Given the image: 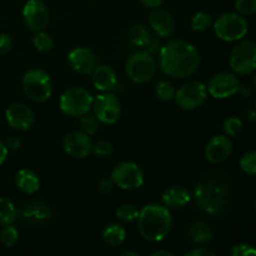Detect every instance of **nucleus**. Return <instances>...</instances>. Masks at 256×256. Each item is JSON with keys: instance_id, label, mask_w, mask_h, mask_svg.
<instances>
[{"instance_id": "nucleus-1", "label": "nucleus", "mask_w": 256, "mask_h": 256, "mask_svg": "<svg viewBox=\"0 0 256 256\" xmlns=\"http://www.w3.org/2000/svg\"><path fill=\"white\" fill-rule=\"evenodd\" d=\"M159 62L165 75L184 79L196 72L200 65V55L194 45L184 40L172 39L160 49Z\"/></svg>"}, {"instance_id": "nucleus-2", "label": "nucleus", "mask_w": 256, "mask_h": 256, "mask_svg": "<svg viewBox=\"0 0 256 256\" xmlns=\"http://www.w3.org/2000/svg\"><path fill=\"white\" fill-rule=\"evenodd\" d=\"M172 226L170 209L165 205H145L138 216V230L145 240L152 242H162L168 236Z\"/></svg>"}, {"instance_id": "nucleus-3", "label": "nucleus", "mask_w": 256, "mask_h": 256, "mask_svg": "<svg viewBox=\"0 0 256 256\" xmlns=\"http://www.w3.org/2000/svg\"><path fill=\"white\" fill-rule=\"evenodd\" d=\"M196 205L209 214H219L229 202L230 192L226 182L215 176L202 180L194 190Z\"/></svg>"}, {"instance_id": "nucleus-4", "label": "nucleus", "mask_w": 256, "mask_h": 256, "mask_svg": "<svg viewBox=\"0 0 256 256\" xmlns=\"http://www.w3.org/2000/svg\"><path fill=\"white\" fill-rule=\"evenodd\" d=\"M94 96L85 88L72 86L65 90L59 100L60 110L72 118H80L88 114L92 106Z\"/></svg>"}, {"instance_id": "nucleus-5", "label": "nucleus", "mask_w": 256, "mask_h": 256, "mask_svg": "<svg viewBox=\"0 0 256 256\" xmlns=\"http://www.w3.org/2000/svg\"><path fill=\"white\" fill-rule=\"evenodd\" d=\"M22 90L32 102H46L52 94V78L42 69L29 70L22 76Z\"/></svg>"}, {"instance_id": "nucleus-6", "label": "nucleus", "mask_w": 256, "mask_h": 256, "mask_svg": "<svg viewBox=\"0 0 256 256\" xmlns=\"http://www.w3.org/2000/svg\"><path fill=\"white\" fill-rule=\"evenodd\" d=\"M249 25L246 19L236 12L222 14L214 22V32L224 42H238L246 35Z\"/></svg>"}, {"instance_id": "nucleus-7", "label": "nucleus", "mask_w": 256, "mask_h": 256, "mask_svg": "<svg viewBox=\"0 0 256 256\" xmlns=\"http://www.w3.org/2000/svg\"><path fill=\"white\" fill-rule=\"evenodd\" d=\"M125 70L135 84H145L150 82L156 72V64L152 55L148 52H136L129 56L125 65Z\"/></svg>"}, {"instance_id": "nucleus-8", "label": "nucleus", "mask_w": 256, "mask_h": 256, "mask_svg": "<svg viewBox=\"0 0 256 256\" xmlns=\"http://www.w3.org/2000/svg\"><path fill=\"white\" fill-rule=\"evenodd\" d=\"M230 68L235 74L250 75L256 70V42H242L230 54Z\"/></svg>"}, {"instance_id": "nucleus-9", "label": "nucleus", "mask_w": 256, "mask_h": 256, "mask_svg": "<svg viewBox=\"0 0 256 256\" xmlns=\"http://www.w3.org/2000/svg\"><path fill=\"white\" fill-rule=\"evenodd\" d=\"M110 178L116 186L124 190L139 189L144 184V172L139 165L132 162H122L115 165Z\"/></svg>"}, {"instance_id": "nucleus-10", "label": "nucleus", "mask_w": 256, "mask_h": 256, "mask_svg": "<svg viewBox=\"0 0 256 256\" xmlns=\"http://www.w3.org/2000/svg\"><path fill=\"white\" fill-rule=\"evenodd\" d=\"M208 96V88L202 82H189L182 85L175 92V102L182 110L192 112L198 109L205 102Z\"/></svg>"}, {"instance_id": "nucleus-11", "label": "nucleus", "mask_w": 256, "mask_h": 256, "mask_svg": "<svg viewBox=\"0 0 256 256\" xmlns=\"http://www.w3.org/2000/svg\"><path fill=\"white\" fill-rule=\"evenodd\" d=\"M92 108L94 109V115L102 124H115L122 114L119 99L109 92H102L94 98Z\"/></svg>"}, {"instance_id": "nucleus-12", "label": "nucleus", "mask_w": 256, "mask_h": 256, "mask_svg": "<svg viewBox=\"0 0 256 256\" xmlns=\"http://www.w3.org/2000/svg\"><path fill=\"white\" fill-rule=\"evenodd\" d=\"M240 82L236 75L230 72H222L214 75L208 85V92L215 99H226L236 94Z\"/></svg>"}, {"instance_id": "nucleus-13", "label": "nucleus", "mask_w": 256, "mask_h": 256, "mask_svg": "<svg viewBox=\"0 0 256 256\" xmlns=\"http://www.w3.org/2000/svg\"><path fill=\"white\" fill-rule=\"evenodd\" d=\"M22 18L32 32H42L49 24V9L42 0H28L22 9Z\"/></svg>"}, {"instance_id": "nucleus-14", "label": "nucleus", "mask_w": 256, "mask_h": 256, "mask_svg": "<svg viewBox=\"0 0 256 256\" xmlns=\"http://www.w3.org/2000/svg\"><path fill=\"white\" fill-rule=\"evenodd\" d=\"M92 142L84 132H72L62 139V149L69 156L82 159L92 152Z\"/></svg>"}, {"instance_id": "nucleus-15", "label": "nucleus", "mask_w": 256, "mask_h": 256, "mask_svg": "<svg viewBox=\"0 0 256 256\" xmlns=\"http://www.w3.org/2000/svg\"><path fill=\"white\" fill-rule=\"evenodd\" d=\"M5 118L6 122L12 129L20 130V132H26L34 125L35 115L32 110L25 104L15 102L12 104L5 110Z\"/></svg>"}, {"instance_id": "nucleus-16", "label": "nucleus", "mask_w": 256, "mask_h": 256, "mask_svg": "<svg viewBox=\"0 0 256 256\" xmlns=\"http://www.w3.org/2000/svg\"><path fill=\"white\" fill-rule=\"evenodd\" d=\"M68 62L74 72L79 74H92L98 65L96 54L89 48H76L68 55Z\"/></svg>"}, {"instance_id": "nucleus-17", "label": "nucleus", "mask_w": 256, "mask_h": 256, "mask_svg": "<svg viewBox=\"0 0 256 256\" xmlns=\"http://www.w3.org/2000/svg\"><path fill=\"white\" fill-rule=\"evenodd\" d=\"M232 142L229 136L216 135L212 138L205 146V158L212 164H222L232 155Z\"/></svg>"}, {"instance_id": "nucleus-18", "label": "nucleus", "mask_w": 256, "mask_h": 256, "mask_svg": "<svg viewBox=\"0 0 256 256\" xmlns=\"http://www.w3.org/2000/svg\"><path fill=\"white\" fill-rule=\"evenodd\" d=\"M22 218L28 224L42 225L49 222L52 218V210L42 202H30L22 208Z\"/></svg>"}, {"instance_id": "nucleus-19", "label": "nucleus", "mask_w": 256, "mask_h": 256, "mask_svg": "<svg viewBox=\"0 0 256 256\" xmlns=\"http://www.w3.org/2000/svg\"><path fill=\"white\" fill-rule=\"evenodd\" d=\"M149 25L160 38L172 36L175 29L174 18L166 10H155L149 15Z\"/></svg>"}, {"instance_id": "nucleus-20", "label": "nucleus", "mask_w": 256, "mask_h": 256, "mask_svg": "<svg viewBox=\"0 0 256 256\" xmlns=\"http://www.w3.org/2000/svg\"><path fill=\"white\" fill-rule=\"evenodd\" d=\"M92 82L95 89L106 92L116 86L118 78L114 70L108 65H96L92 72Z\"/></svg>"}, {"instance_id": "nucleus-21", "label": "nucleus", "mask_w": 256, "mask_h": 256, "mask_svg": "<svg viewBox=\"0 0 256 256\" xmlns=\"http://www.w3.org/2000/svg\"><path fill=\"white\" fill-rule=\"evenodd\" d=\"M192 199V195L185 188L180 185H172L168 188L162 196V204L169 209H182Z\"/></svg>"}, {"instance_id": "nucleus-22", "label": "nucleus", "mask_w": 256, "mask_h": 256, "mask_svg": "<svg viewBox=\"0 0 256 256\" xmlns=\"http://www.w3.org/2000/svg\"><path fill=\"white\" fill-rule=\"evenodd\" d=\"M15 185L25 194H34L40 188V179L35 172L30 169H20L15 175Z\"/></svg>"}, {"instance_id": "nucleus-23", "label": "nucleus", "mask_w": 256, "mask_h": 256, "mask_svg": "<svg viewBox=\"0 0 256 256\" xmlns=\"http://www.w3.org/2000/svg\"><path fill=\"white\" fill-rule=\"evenodd\" d=\"M212 232L210 229L209 224L202 220H196L190 225L189 238L194 244L204 245L212 239Z\"/></svg>"}, {"instance_id": "nucleus-24", "label": "nucleus", "mask_w": 256, "mask_h": 256, "mask_svg": "<svg viewBox=\"0 0 256 256\" xmlns=\"http://www.w3.org/2000/svg\"><path fill=\"white\" fill-rule=\"evenodd\" d=\"M102 242L112 248H118L124 242L126 238V232L119 224H110L102 232Z\"/></svg>"}, {"instance_id": "nucleus-25", "label": "nucleus", "mask_w": 256, "mask_h": 256, "mask_svg": "<svg viewBox=\"0 0 256 256\" xmlns=\"http://www.w3.org/2000/svg\"><path fill=\"white\" fill-rule=\"evenodd\" d=\"M128 38H129L130 42L134 44L135 46L145 48L149 42L150 38H152V34H150L149 29L142 24H134L129 29Z\"/></svg>"}, {"instance_id": "nucleus-26", "label": "nucleus", "mask_w": 256, "mask_h": 256, "mask_svg": "<svg viewBox=\"0 0 256 256\" xmlns=\"http://www.w3.org/2000/svg\"><path fill=\"white\" fill-rule=\"evenodd\" d=\"M18 219V210L8 198L0 196V225L14 224Z\"/></svg>"}, {"instance_id": "nucleus-27", "label": "nucleus", "mask_w": 256, "mask_h": 256, "mask_svg": "<svg viewBox=\"0 0 256 256\" xmlns=\"http://www.w3.org/2000/svg\"><path fill=\"white\" fill-rule=\"evenodd\" d=\"M32 42L35 49L40 52H49L54 48V40H52V38L48 32H42H42H35V34L32 35Z\"/></svg>"}, {"instance_id": "nucleus-28", "label": "nucleus", "mask_w": 256, "mask_h": 256, "mask_svg": "<svg viewBox=\"0 0 256 256\" xmlns=\"http://www.w3.org/2000/svg\"><path fill=\"white\" fill-rule=\"evenodd\" d=\"M18 239H19V232L12 224L4 225V228L0 230V242L5 248L14 246L16 244Z\"/></svg>"}, {"instance_id": "nucleus-29", "label": "nucleus", "mask_w": 256, "mask_h": 256, "mask_svg": "<svg viewBox=\"0 0 256 256\" xmlns=\"http://www.w3.org/2000/svg\"><path fill=\"white\" fill-rule=\"evenodd\" d=\"M175 92H176V90H175L174 85L168 80H162L155 86V94H156L158 99H160L162 102L172 100L175 98Z\"/></svg>"}, {"instance_id": "nucleus-30", "label": "nucleus", "mask_w": 256, "mask_h": 256, "mask_svg": "<svg viewBox=\"0 0 256 256\" xmlns=\"http://www.w3.org/2000/svg\"><path fill=\"white\" fill-rule=\"evenodd\" d=\"M80 128H82V132H84L88 135H95L100 129V124L102 122L98 120V118L95 115L85 114L82 116H80Z\"/></svg>"}, {"instance_id": "nucleus-31", "label": "nucleus", "mask_w": 256, "mask_h": 256, "mask_svg": "<svg viewBox=\"0 0 256 256\" xmlns=\"http://www.w3.org/2000/svg\"><path fill=\"white\" fill-rule=\"evenodd\" d=\"M140 210H138L134 205L132 204H125L122 205L119 209L116 210V216L118 219L122 220L124 222H132L138 220Z\"/></svg>"}, {"instance_id": "nucleus-32", "label": "nucleus", "mask_w": 256, "mask_h": 256, "mask_svg": "<svg viewBox=\"0 0 256 256\" xmlns=\"http://www.w3.org/2000/svg\"><path fill=\"white\" fill-rule=\"evenodd\" d=\"M212 15L204 12H196L192 19V29L195 32H204L212 25Z\"/></svg>"}, {"instance_id": "nucleus-33", "label": "nucleus", "mask_w": 256, "mask_h": 256, "mask_svg": "<svg viewBox=\"0 0 256 256\" xmlns=\"http://www.w3.org/2000/svg\"><path fill=\"white\" fill-rule=\"evenodd\" d=\"M240 168L249 175H256V150L246 152L240 159Z\"/></svg>"}, {"instance_id": "nucleus-34", "label": "nucleus", "mask_w": 256, "mask_h": 256, "mask_svg": "<svg viewBox=\"0 0 256 256\" xmlns=\"http://www.w3.org/2000/svg\"><path fill=\"white\" fill-rule=\"evenodd\" d=\"M242 129V122L239 118L236 116H230L224 122V130L226 132V135L235 138L240 134Z\"/></svg>"}, {"instance_id": "nucleus-35", "label": "nucleus", "mask_w": 256, "mask_h": 256, "mask_svg": "<svg viewBox=\"0 0 256 256\" xmlns=\"http://www.w3.org/2000/svg\"><path fill=\"white\" fill-rule=\"evenodd\" d=\"M92 152L98 158H106L112 155V145L106 140H99L95 144H92Z\"/></svg>"}, {"instance_id": "nucleus-36", "label": "nucleus", "mask_w": 256, "mask_h": 256, "mask_svg": "<svg viewBox=\"0 0 256 256\" xmlns=\"http://www.w3.org/2000/svg\"><path fill=\"white\" fill-rule=\"evenodd\" d=\"M235 9L242 15L256 14V0H235Z\"/></svg>"}, {"instance_id": "nucleus-37", "label": "nucleus", "mask_w": 256, "mask_h": 256, "mask_svg": "<svg viewBox=\"0 0 256 256\" xmlns=\"http://www.w3.org/2000/svg\"><path fill=\"white\" fill-rule=\"evenodd\" d=\"M230 252H232V256H256L255 248L250 244H245V242L234 245Z\"/></svg>"}, {"instance_id": "nucleus-38", "label": "nucleus", "mask_w": 256, "mask_h": 256, "mask_svg": "<svg viewBox=\"0 0 256 256\" xmlns=\"http://www.w3.org/2000/svg\"><path fill=\"white\" fill-rule=\"evenodd\" d=\"M12 39L9 34L2 32L0 34V56H4L8 52L12 50Z\"/></svg>"}, {"instance_id": "nucleus-39", "label": "nucleus", "mask_w": 256, "mask_h": 256, "mask_svg": "<svg viewBox=\"0 0 256 256\" xmlns=\"http://www.w3.org/2000/svg\"><path fill=\"white\" fill-rule=\"evenodd\" d=\"M114 186L115 184L114 182H112V178H102L99 182V184H98V189H99L100 192H102V194H109V192L114 189Z\"/></svg>"}, {"instance_id": "nucleus-40", "label": "nucleus", "mask_w": 256, "mask_h": 256, "mask_svg": "<svg viewBox=\"0 0 256 256\" xmlns=\"http://www.w3.org/2000/svg\"><path fill=\"white\" fill-rule=\"evenodd\" d=\"M185 255L186 256H215V252H212V249L200 246V248H195V249L190 250V252H188Z\"/></svg>"}, {"instance_id": "nucleus-41", "label": "nucleus", "mask_w": 256, "mask_h": 256, "mask_svg": "<svg viewBox=\"0 0 256 256\" xmlns=\"http://www.w3.org/2000/svg\"><path fill=\"white\" fill-rule=\"evenodd\" d=\"M146 52H150V54H156L158 52H160V49H162V46H160V42L158 38L155 36H152L150 38L149 42L146 44Z\"/></svg>"}, {"instance_id": "nucleus-42", "label": "nucleus", "mask_w": 256, "mask_h": 256, "mask_svg": "<svg viewBox=\"0 0 256 256\" xmlns=\"http://www.w3.org/2000/svg\"><path fill=\"white\" fill-rule=\"evenodd\" d=\"M5 144H6L8 149L9 150H18L20 146H22V140H20L18 136H10L8 138Z\"/></svg>"}, {"instance_id": "nucleus-43", "label": "nucleus", "mask_w": 256, "mask_h": 256, "mask_svg": "<svg viewBox=\"0 0 256 256\" xmlns=\"http://www.w3.org/2000/svg\"><path fill=\"white\" fill-rule=\"evenodd\" d=\"M139 2L149 9H158L164 0H139Z\"/></svg>"}, {"instance_id": "nucleus-44", "label": "nucleus", "mask_w": 256, "mask_h": 256, "mask_svg": "<svg viewBox=\"0 0 256 256\" xmlns=\"http://www.w3.org/2000/svg\"><path fill=\"white\" fill-rule=\"evenodd\" d=\"M8 154H9V149H8L6 144L0 140V166L5 162V160H6L8 158Z\"/></svg>"}, {"instance_id": "nucleus-45", "label": "nucleus", "mask_w": 256, "mask_h": 256, "mask_svg": "<svg viewBox=\"0 0 256 256\" xmlns=\"http://www.w3.org/2000/svg\"><path fill=\"white\" fill-rule=\"evenodd\" d=\"M172 256L174 254H172V252H169V250H158V252H152V256Z\"/></svg>"}, {"instance_id": "nucleus-46", "label": "nucleus", "mask_w": 256, "mask_h": 256, "mask_svg": "<svg viewBox=\"0 0 256 256\" xmlns=\"http://www.w3.org/2000/svg\"><path fill=\"white\" fill-rule=\"evenodd\" d=\"M120 255H122V256H128V255H130V256H139V254H138V252H130V250H126V252H122Z\"/></svg>"}, {"instance_id": "nucleus-47", "label": "nucleus", "mask_w": 256, "mask_h": 256, "mask_svg": "<svg viewBox=\"0 0 256 256\" xmlns=\"http://www.w3.org/2000/svg\"><path fill=\"white\" fill-rule=\"evenodd\" d=\"M252 84H254V86L256 88V74L252 76Z\"/></svg>"}, {"instance_id": "nucleus-48", "label": "nucleus", "mask_w": 256, "mask_h": 256, "mask_svg": "<svg viewBox=\"0 0 256 256\" xmlns=\"http://www.w3.org/2000/svg\"><path fill=\"white\" fill-rule=\"evenodd\" d=\"M255 108H256V102H255Z\"/></svg>"}]
</instances>
